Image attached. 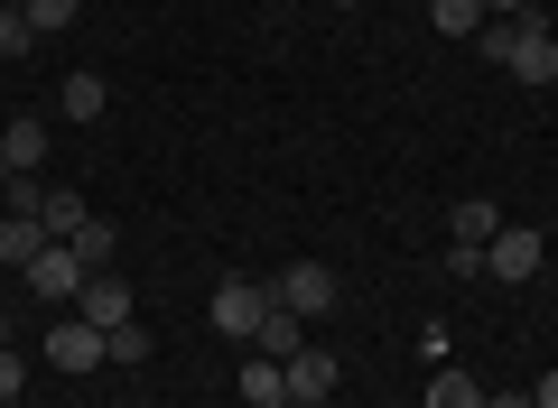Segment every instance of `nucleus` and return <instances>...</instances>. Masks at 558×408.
Segmentation results:
<instances>
[{
	"instance_id": "1",
	"label": "nucleus",
	"mask_w": 558,
	"mask_h": 408,
	"mask_svg": "<svg viewBox=\"0 0 558 408\" xmlns=\"http://www.w3.org/2000/svg\"><path fill=\"white\" fill-rule=\"evenodd\" d=\"M475 47H484V57H494L512 84H558V28L531 20V10H521V20H484Z\"/></svg>"
},
{
	"instance_id": "2",
	"label": "nucleus",
	"mask_w": 558,
	"mask_h": 408,
	"mask_svg": "<svg viewBox=\"0 0 558 408\" xmlns=\"http://www.w3.org/2000/svg\"><path fill=\"white\" fill-rule=\"evenodd\" d=\"M549 270V242L531 233V223H502L494 242H484V279H502V288H521V279Z\"/></svg>"
},
{
	"instance_id": "3",
	"label": "nucleus",
	"mask_w": 558,
	"mask_h": 408,
	"mask_svg": "<svg viewBox=\"0 0 558 408\" xmlns=\"http://www.w3.org/2000/svg\"><path fill=\"white\" fill-rule=\"evenodd\" d=\"M270 297L289 316H326V307H336V270H326V260H289V270L270 279Z\"/></svg>"
},
{
	"instance_id": "4",
	"label": "nucleus",
	"mask_w": 558,
	"mask_h": 408,
	"mask_svg": "<svg viewBox=\"0 0 558 408\" xmlns=\"http://www.w3.org/2000/svg\"><path fill=\"white\" fill-rule=\"evenodd\" d=\"M270 316V279H223L215 288V334H233V344H252V325Z\"/></svg>"
},
{
	"instance_id": "5",
	"label": "nucleus",
	"mask_w": 558,
	"mask_h": 408,
	"mask_svg": "<svg viewBox=\"0 0 558 408\" xmlns=\"http://www.w3.org/2000/svg\"><path fill=\"white\" fill-rule=\"evenodd\" d=\"M20 279H28V288H38V297H47V307H75V297H84V279H94V270H84V260H75V251H65V242H47V251H38V260H28V270H20Z\"/></svg>"
},
{
	"instance_id": "6",
	"label": "nucleus",
	"mask_w": 558,
	"mask_h": 408,
	"mask_svg": "<svg viewBox=\"0 0 558 408\" xmlns=\"http://www.w3.org/2000/svg\"><path fill=\"white\" fill-rule=\"evenodd\" d=\"M47 362L57 371H94V362H112V344H102V325H84V316L65 307L57 325H47Z\"/></svg>"
},
{
	"instance_id": "7",
	"label": "nucleus",
	"mask_w": 558,
	"mask_h": 408,
	"mask_svg": "<svg viewBox=\"0 0 558 408\" xmlns=\"http://www.w3.org/2000/svg\"><path fill=\"white\" fill-rule=\"evenodd\" d=\"M75 316H84V325H102V334H121V325H131V288H121L112 270H94V279H84V297H75Z\"/></svg>"
},
{
	"instance_id": "8",
	"label": "nucleus",
	"mask_w": 558,
	"mask_h": 408,
	"mask_svg": "<svg viewBox=\"0 0 558 408\" xmlns=\"http://www.w3.org/2000/svg\"><path fill=\"white\" fill-rule=\"evenodd\" d=\"M47 242H57V233H47L38 214H0V270H28Z\"/></svg>"
},
{
	"instance_id": "9",
	"label": "nucleus",
	"mask_w": 558,
	"mask_h": 408,
	"mask_svg": "<svg viewBox=\"0 0 558 408\" xmlns=\"http://www.w3.org/2000/svg\"><path fill=\"white\" fill-rule=\"evenodd\" d=\"M307 344V316H289V307H279V297H270V316H260V325H252V353H270V362H289V353H299Z\"/></svg>"
},
{
	"instance_id": "10",
	"label": "nucleus",
	"mask_w": 558,
	"mask_h": 408,
	"mask_svg": "<svg viewBox=\"0 0 558 408\" xmlns=\"http://www.w3.org/2000/svg\"><path fill=\"white\" fill-rule=\"evenodd\" d=\"M242 399H252V408H289V362L252 353V362H242Z\"/></svg>"
},
{
	"instance_id": "11",
	"label": "nucleus",
	"mask_w": 558,
	"mask_h": 408,
	"mask_svg": "<svg viewBox=\"0 0 558 408\" xmlns=\"http://www.w3.org/2000/svg\"><path fill=\"white\" fill-rule=\"evenodd\" d=\"M326 390H336V353H289V399H326Z\"/></svg>"
},
{
	"instance_id": "12",
	"label": "nucleus",
	"mask_w": 558,
	"mask_h": 408,
	"mask_svg": "<svg viewBox=\"0 0 558 408\" xmlns=\"http://www.w3.org/2000/svg\"><path fill=\"white\" fill-rule=\"evenodd\" d=\"M0 158H10L20 176H38L47 168V121H10V131H0Z\"/></svg>"
},
{
	"instance_id": "13",
	"label": "nucleus",
	"mask_w": 558,
	"mask_h": 408,
	"mask_svg": "<svg viewBox=\"0 0 558 408\" xmlns=\"http://www.w3.org/2000/svg\"><path fill=\"white\" fill-rule=\"evenodd\" d=\"M65 251H75L84 270H112V251H121V242H112V223H102V214H84L75 233H65Z\"/></svg>"
},
{
	"instance_id": "14",
	"label": "nucleus",
	"mask_w": 558,
	"mask_h": 408,
	"mask_svg": "<svg viewBox=\"0 0 558 408\" xmlns=\"http://www.w3.org/2000/svg\"><path fill=\"white\" fill-rule=\"evenodd\" d=\"M102 102H112V94H102V75H65L57 84V112L65 121H102Z\"/></svg>"
},
{
	"instance_id": "15",
	"label": "nucleus",
	"mask_w": 558,
	"mask_h": 408,
	"mask_svg": "<svg viewBox=\"0 0 558 408\" xmlns=\"http://www.w3.org/2000/svg\"><path fill=\"white\" fill-rule=\"evenodd\" d=\"M447 223H457V242H494V233H502V205L465 195V205H447Z\"/></svg>"
},
{
	"instance_id": "16",
	"label": "nucleus",
	"mask_w": 558,
	"mask_h": 408,
	"mask_svg": "<svg viewBox=\"0 0 558 408\" xmlns=\"http://www.w3.org/2000/svg\"><path fill=\"white\" fill-rule=\"evenodd\" d=\"M428 408H484V381L475 371H438L428 381Z\"/></svg>"
},
{
	"instance_id": "17",
	"label": "nucleus",
	"mask_w": 558,
	"mask_h": 408,
	"mask_svg": "<svg viewBox=\"0 0 558 408\" xmlns=\"http://www.w3.org/2000/svg\"><path fill=\"white\" fill-rule=\"evenodd\" d=\"M428 20H438L447 38H484V0H428Z\"/></svg>"
},
{
	"instance_id": "18",
	"label": "nucleus",
	"mask_w": 558,
	"mask_h": 408,
	"mask_svg": "<svg viewBox=\"0 0 558 408\" xmlns=\"http://www.w3.org/2000/svg\"><path fill=\"white\" fill-rule=\"evenodd\" d=\"M38 223H47V233H75V223H84V195H65V186H47V205H38Z\"/></svg>"
},
{
	"instance_id": "19",
	"label": "nucleus",
	"mask_w": 558,
	"mask_h": 408,
	"mask_svg": "<svg viewBox=\"0 0 558 408\" xmlns=\"http://www.w3.org/2000/svg\"><path fill=\"white\" fill-rule=\"evenodd\" d=\"M38 47V28H28V10H0V57H28Z\"/></svg>"
},
{
	"instance_id": "20",
	"label": "nucleus",
	"mask_w": 558,
	"mask_h": 408,
	"mask_svg": "<svg viewBox=\"0 0 558 408\" xmlns=\"http://www.w3.org/2000/svg\"><path fill=\"white\" fill-rule=\"evenodd\" d=\"M75 10H84V0H28V28H38V38H47V28H65V20H75Z\"/></svg>"
},
{
	"instance_id": "21",
	"label": "nucleus",
	"mask_w": 558,
	"mask_h": 408,
	"mask_svg": "<svg viewBox=\"0 0 558 408\" xmlns=\"http://www.w3.org/2000/svg\"><path fill=\"white\" fill-rule=\"evenodd\" d=\"M102 344H112V362H140V353H149V325L131 316V325H121V334H102Z\"/></svg>"
},
{
	"instance_id": "22",
	"label": "nucleus",
	"mask_w": 558,
	"mask_h": 408,
	"mask_svg": "<svg viewBox=\"0 0 558 408\" xmlns=\"http://www.w3.org/2000/svg\"><path fill=\"white\" fill-rule=\"evenodd\" d=\"M447 279H484V242H447Z\"/></svg>"
},
{
	"instance_id": "23",
	"label": "nucleus",
	"mask_w": 558,
	"mask_h": 408,
	"mask_svg": "<svg viewBox=\"0 0 558 408\" xmlns=\"http://www.w3.org/2000/svg\"><path fill=\"white\" fill-rule=\"evenodd\" d=\"M20 390H28V362H20V353H0V399H20Z\"/></svg>"
},
{
	"instance_id": "24",
	"label": "nucleus",
	"mask_w": 558,
	"mask_h": 408,
	"mask_svg": "<svg viewBox=\"0 0 558 408\" xmlns=\"http://www.w3.org/2000/svg\"><path fill=\"white\" fill-rule=\"evenodd\" d=\"M484 408H539L531 390H484Z\"/></svg>"
},
{
	"instance_id": "25",
	"label": "nucleus",
	"mask_w": 558,
	"mask_h": 408,
	"mask_svg": "<svg viewBox=\"0 0 558 408\" xmlns=\"http://www.w3.org/2000/svg\"><path fill=\"white\" fill-rule=\"evenodd\" d=\"M521 10H531V0H484V20H521Z\"/></svg>"
},
{
	"instance_id": "26",
	"label": "nucleus",
	"mask_w": 558,
	"mask_h": 408,
	"mask_svg": "<svg viewBox=\"0 0 558 408\" xmlns=\"http://www.w3.org/2000/svg\"><path fill=\"white\" fill-rule=\"evenodd\" d=\"M531 399H539V408H558V371H549V381H539V390H531Z\"/></svg>"
},
{
	"instance_id": "27",
	"label": "nucleus",
	"mask_w": 558,
	"mask_h": 408,
	"mask_svg": "<svg viewBox=\"0 0 558 408\" xmlns=\"http://www.w3.org/2000/svg\"><path fill=\"white\" fill-rule=\"evenodd\" d=\"M10 176H20V168H10V158H0V195H10Z\"/></svg>"
},
{
	"instance_id": "28",
	"label": "nucleus",
	"mask_w": 558,
	"mask_h": 408,
	"mask_svg": "<svg viewBox=\"0 0 558 408\" xmlns=\"http://www.w3.org/2000/svg\"><path fill=\"white\" fill-rule=\"evenodd\" d=\"M289 408H326V399H289Z\"/></svg>"
},
{
	"instance_id": "29",
	"label": "nucleus",
	"mask_w": 558,
	"mask_h": 408,
	"mask_svg": "<svg viewBox=\"0 0 558 408\" xmlns=\"http://www.w3.org/2000/svg\"><path fill=\"white\" fill-rule=\"evenodd\" d=\"M0 10H28V0H0Z\"/></svg>"
},
{
	"instance_id": "30",
	"label": "nucleus",
	"mask_w": 558,
	"mask_h": 408,
	"mask_svg": "<svg viewBox=\"0 0 558 408\" xmlns=\"http://www.w3.org/2000/svg\"><path fill=\"white\" fill-rule=\"evenodd\" d=\"M336 10H363V0H336Z\"/></svg>"
},
{
	"instance_id": "31",
	"label": "nucleus",
	"mask_w": 558,
	"mask_h": 408,
	"mask_svg": "<svg viewBox=\"0 0 558 408\" xmlns=\"http://www.w3.org/2000/svg\"><path fill=\"white\" fill-rule=\"evenodd\" d=\"M0 408H28V399H0Z\"/></svg>"
},
{
	"instance_id": "32",
	"label": "nucleus",
	"mask_w": 558,
	"mask_h": 408,
	"mask_svg": "<svg viewBox=\"0 0 558 408\" xmlns=\"http://www.w3.org/2000/svg\"><path fill=\"white\" fill-rule=\"evenodd\" d=\"M270 10H289V0H270Z\"/></svg>"
},
{
	"instance_id": "33",
	"label": "nucleus",
	"mask_w": 558,
	"mask_h": 408,
	"mask_svg": "<svg viewBox=\"0 0 558 408\" xmlns=\"http://www.w3.org/2000/svg\"><path fill=\"white\" fill-rule=\"evenodd\" d=\"M0 334H10V316H0Z\"/></svg>"
}]
</instances>
